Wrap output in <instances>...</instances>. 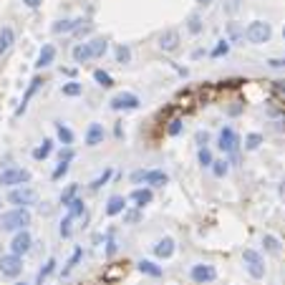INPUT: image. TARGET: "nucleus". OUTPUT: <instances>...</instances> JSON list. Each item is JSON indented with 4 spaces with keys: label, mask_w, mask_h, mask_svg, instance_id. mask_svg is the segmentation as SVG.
Here are the masks:
<instances>
[{
    "label": "nucleus",
    "mask_w": 285,
    "mask_h": 285,
    "mask_svg": "<svg viewBox=\"0 0 285 285\" xmlns=\"http://www.w3.org/2000/svg\"><path fill=\"white\" fill-rule=\"evenodd\" d=\"M31 225V212L28 207H13L0 214V230L3 232H20Z\"/></svg>",
    "instance_id": "f257e3e1"
},
{
    "label": "nucleus",
    "mask_w": 285,
    "mask_h": 285,
    "mask_svg": "<svg viewBox=\"0 0 285 285\" xmlns=\"http://www.w3.org/2000/svg\"><path fill=\"white\" fill-rule=\"evenodd\" d=\"M270 36H273V28H270V23H265V20H252V23L245 28V38H248V43H252V46L268 43Z\"/></svg>",
    "instance_id": "f03ea898"
},
{
    "label": "nucleus",
    "mask_w": 285,
    "mask_h": 285,
    "mask_svg": "<svg viewBox=\"0 0 285 285\" xmlns=\"http://www.w3.org/2000/svg\"><path fill=\"white\" fill-rule=\"evenodd\" d=\"M31 182V172L20 167H8L0 172V184L3 187H23Z\"/></svg>",
    "instance_id": "7ed1b4c3"
},
{
    "label": "nucleus",
    "mask_w": 285,
    "mask_h": 285,
    "mask_svg": "<svg viewBox=\"0 0 285 285\" xmlns=\"http://www.w3.org/2000/svg\"><path fill=\"white\" fill-rule=\"evenodd\" d=\"M36 200H38V194H36V189L33 187H13L10 189V194H8V202L10 205H15V207H31V205H36Z\"/></svg>",
    "instance_id": "20e7f679"
},
{
    "label": "nucleus",
    "mask_w": 285,
    "mask_h": 285,
    "mask_svg": "<svg viewBox=\"0 0 285 285\" xmlns=\"http://www.w3.org/2000/svg\"><path fill=\"white\" fill-rule=\"evenodd\" d=\"M243 262H245V268H248V273L255 278V280H260V278H265V260H262V255L257 252V250H245L243 252Z\"/></svg>",
    "instance_id": "39448f33"
},
{
    "label": "nucleus",
    "mask_w": 285,
    "mask_h": 285,
    "mask_svg": "<svg viewBox=\"0 0 285 285\" xmlns=\"http://www.w3.org/2000/svg\"><path fill=\"white\" fill-rule=\"evenodd\" d=\"M0 273H3V278H18L23 273V257L15 255V252L3 255L0 257Z\"/></svg>",
    "instance_id": "423d86ee"
},
{
    "label": "nucleus",
    "mask_w": 285,
    "mask_h": 285,
    "mask_svg": "<svg viewBox=\"0 0 285 285\" xmlns=\"http://www.w3.org/2000/svg\"><path fill=\"white\" fill-rule=\"evenodd\" d=\"M139 96L137 94H129V91H121L116 94L111 101H108V106L114 108V111H134V108H139Z\"/></svg>",
    "instance_id": "0eeeda50"
},
{
    "label": "nucleus",
    "mask_w": 285,
    "mask_h": 285,
    "mask_svg": "<svg viewBox=\"0 0 285 285\" xmlns=\"http://www.w3.org/2000/svg\"><path fill=\"white\" fill-rule=\"evenodd\" d=\"M217 146H220L225 154H237V149H240V137H237V131H235L232 126H225V129L220 131Z\"/></svg>",
    "instance_id": "6e6552de"
},
{
    "label": "nucleus",
    "mask_w": 285,
    "mask_h": 285,
    "mask_svg": "<svg viewBox=\"0 0 285 285\" xmlns=\"http://www.w3.org/2000/svg\"><path fill=\"white\" fill-rule=\"evenodd\" d=\"M31 245H33L31 232H28V230H20V232H15L13 243H10V252H15V255L23 257L26 252H31Z\"/></svg>",
    "instance_id": "1a4fd4ad"
},
{
    "label": "nucleus",
    "mask_w": 285,
    "mask_h": 285,
    "mask_svg": "<svg viewBox=\"0 0 285 285\" xmlns=\"http://www.w3.org/2000/svg\"><path fill=\"white\" fill-rule=\"evenodd\" d=\"M40 86H43V78H40V76H33V78H31V83H28V89H26V94H23V101H20L18 111H15V116H23V114H26V108H28L31 99L38 94V89H40Z\"/></svg>",
    "instance_id": "9d476101"
},
{
    "label": "nucleus",
    "mask_w": 285,
    "mask_h": 285,
    "mask_svg": "<svg viewBox=\"0 0 285 285\" xmlns=\"http://www.w3.org/2000/svg\"><path fill=\"white\" fill-rule=\"evenodd\" d=\"M189 278H192L194 283L205 285V283H212V280L217 278V270H214L212 265H192V270H189Z\"/></svg>",
    "instance_id": "9b49d317"
},
{
    "label": "nucleus",
    "mask_w": 285,
    "mask_h": 285,
    "mask_svg": "<svg viewBox=\"0 0 285 285\" xmlns=\"http://www.w3.org/2000/svg\"><path fill=\"white\" fill-rule=\"evenodd\" d=\"M129 200L134 202L137 210H142V207L151 205V200H154V192H151V187H137L134 192L129 194Z\"/></svg>",
    "instance_id": "f8f14e48"
},
{
    "label": "nucleus",
    "mask_w": 285,
    "mask_h": 285,
    "mask_svg": "<svg viewBox=\"0 0 285 285\" xmlns=\"http://www.w3.org/2000/svg\"><path fill=\"white\" fill-rule=\"evenodd\" d=\"M159 48L167 51V53L177 51V48H179V31H174V28L164 31V33L159 36Z\"/></svg>",
    "instance_id": "ddd939ff"
},
{
    "label": "nucleus",
    "mask_w": 285,
    "mask_h": 285,
    "mask_svg": "<svg viewBox=\"0 0 285 285\" xmlns=\"http://www.w3.org/2000/svg\"><path fill=\"white\" fill-rule=\"evenodd\" d=\"M104 137H106V131H104L101 124H89V129H86V146L104 144Z\"/></svg>",
    "instance_id": "4468645a"
},
{
    "label": "nucleus",
    "mask_w": 285,
    "mask_h": 285,
    "mask_svg": "<svg viewBox=\"0 0 285 285\" xmlns=\"http://www.w3.org/2000/svg\"><path fill=\"white\" fill-rule=\"evenodd\" d=\"M53 58H56V46H51V43H46V46L40 48V53H38L36 69H38V71H40V69H48V66L53 63Z\"/></svg>",
    "instance_id": "2eb2a0df"
},
{
    "label": "nucleus",
    "mask_w": 285,
    "mask_h": 285,
    "mask_svg": "<svg viewBox=\"0 0 285 285\" xmlns=\"http://www.w3.org/2000/svg\"><path fill=\"white\" fill-rule=\"evenodd\" d=\"M154 255H157V257H162V260L172 257V255H174V240H172V237H162V240H157V245H154Z\"/></svg>",
    "instance_id": "dca6fc26"
},
{
    "label": "nucleus",
    "mask_w": 285,
    "mask_h": 285,
    "mask_svg": "<svg viewBox=\"0 0 285 285\" xmlns=\"http://www.w3.org/2000/svg\"><path fill=\"white\" fill-rule=\"evenodd\" d=\"M81 26V20H71V18H63V20H56V23L51 26V31L56 33V36H61V33H76V28Z\"/></svg>",
    "instance_id": "f3484780"
},
{
    "label": "nucleus",
    "mask_w": 285,
    "mask_h": 285,
    "mask_svg": "<svg viewBox=\"0 0 285 285\" xmlns=\"http://www.w3.org/2000/svg\"><path fill=\"white\" fill-rule=\"evenodd\" d=\"M126 210V200L121 194H114V197H108V202H106V214L108 217H116Z\"/></svg>",
    "instance_id": "a211bd4d"
},
{
    "label": "nucleus",
    "mask_w": 285,
    "mask_h": 285,
    "mask_svg": "<svg viewBox=\"0 0 285 285\" xmlns=\"http://www.w3.org/2000/svg\"><path fill=\"white\" fill-rule=\"evenodd\" d=\"M167 182H169V177H167V172H162V169H149L146 179H144V184H149V187H164Z\"/></svg>",
    "instance_id": "6ab92c4d"
},
{
    "label": "nucleus",
    "mask_w": 285,
    "mask_h": 285,
    "mask_svg": "<svg viewBox=\"0 0 285 285\" xmlns=\"http://www.w3.org/2000/svg\"><path fill=\"white\" fill-rule=\"evenodd\" d=\"M71 56H73L76 63H89V61L94 58V56H91V48H89V43H78V46H73Z\"/></svg>",
    "instance_id": "aec40b11"
},
{
    "label": "nucleus",
    "mask_w": 285,
    "mask_h": 285,
    "mask_svg": "<svg viewBox=\"0 0 285 285\" xmlns=\"http://www.w3.org/2000/svg\"><path fill=\"white\" fill-rule=\"evenodd\" d=\"M13 40H15V33H13V28H10V26H5V28H0V56H3V53H8V51H10V46H13Z\"/></svg>",
    "instance_id": "412c9836"
},
{
    "label": "nucleus",
    "mask_w": 285,
    "mask_h": 285,
    "mask_svg": "<svg viewBox=\"0 0 285 285\" xmlns=\"http://www.w3.org/2000/svg\"><path fill=\"white\" fill-rule=\"evenodd\" d=\"M56 134H58V142H61L63 146H71V144H73V131L66 126L63 121H56Z\"/></svg>",
    "instance_id": "4be33fe9"
},
{
    "label": "nucleus",
    "mask_w": 285,
    "mask_h": 285,
    "mask_svg": "<svg viewBox=\"0 0 285 285\" xmlns=\"http://www.w3.org/2000/svg\"><path fill=\"white\" fill-rule=\"evenodd\" d=\"M89 48H91L94 58H104V53L108 51V40L106 38H91L89 40Z\"/></svg>",
    "instance_id": "5701e85b"
},
{
    "label": "nucleus",
    "mask_w": 285,
    "mask_h": 285,
    "mask_svg": "<svg viewBox=\"0 0 285 285\" xmlns=\"http://www.w3.org/2000/svg\"><path fill=\"white\" fill-rule=\"evenodd\" d=\"M139 273L144 275H151V278H162V268L157 265V262H151V260H139Z\"/></svg>",
    "instance_id": "b1692460"
},
{
    "label": "nucleus",
    "mask_w": 285,
    "mask_h": 285,
    "mask_svg": "<svg viewBox=\"0 0 285 285\" xmlns=\"http://www.w3.org/2000/svg\"><path fill=\"white\" fill-rule=\"evenodd\" d=\"M227 40H230V43L245 40V28L240 26V23H227Z\"/></svg>",
    "instance_id": "393cba45"
},
{
    "label": "nucleus",
    "mask_w": 285,
    "mask_h": 285,
    "mask_svg": "<svg viewBox=\"0 0 285 285\" xmlns=\"http://www.w3.org/2000/svg\"><path fill=\"white\" fill-rule=\"evenodd\" d=\"M51 151H53V142H51V139H43V144L33 149V159H38V162H40V159H48Z\"/></svg>",
    "instance_id": "a878e982"
},
{
    "label": "nucleus",
    "mask_w": 285,
    "mask_h": 285,
    "mask_svg": "<svg viewBox=\"0 0 285 285\" xmlns=\"http://www.w3.org/2000/svg\"><path fill=\"white\" fill-rule=\"evenodd\" d=\"M81 91H83V86H81L78 81H69V83L61 86V94H63V96H71V99H73V96H81Z\"/></svg>",
    "instance_id": "bb28decb"
},
{
    "label": "nucleus",
    "mask_w": 285,
    "mask_h": 285,
    "mask_svg": "<svg viewBox=\"0 0 285 285\" xmlns=\"http://www.w3.org/2000/svg\"><path fill=\"white\" fill-rule=\"evenodd\" d=\"M66 207H69V214L73 217V220H76V217H83V214H86V207H83V200H81V197H76V200H71V202L66 205Z\"/></svg>",
    "instance_id": "cd10ccee"
},
{
    "label": "nucleus",
    "mask_w": 285,
    "mask_h": 285,
    "mask_svg": "<svg viewBox=\"0 0 285 285\" xmlns=\"http://www.w3.org/2000/svg\"><path fill=\"white\" fill-rule=\"evenodd\" d=\"M94 81H96L99 86H104V89H111V86H114L111 73H106V71H101V69H96V71H94Z\"/></svg>",
    "instance_id": "c85d7f7f"
},
{
    "label": "nucleus",
    "mask_w": 285,
    "mask_h": 285,
    "mask_svg": "<svg viewBox=\"0 0 285 285\" xmlns=\"http://www.w3.org/2000/svg\"><path fill=\"white\" fill-rule=\"evenodd\" d=\"M227 53H230V40H227V38L217 40V46L210 51V56H212V58H222V56H227Z\"/></svg>",
    "instance_id": "c756f323"
},
{
    "label": "nucleus",
    "mask_w": 285,
    "mask_h": 285,
    "mask_svg": "<svg viewBox=\"0 0 285 285\" xmlns=\"http://www.w3.org/2000/svg\"><path fill=\"white\" fill-rule=\"evenodd\" d=\"M76 194H78V184H69L63 192H61V205L66 207L71 200H76Z\"/></svg>",
    "instance_id": "7c9ffc66"
},
{
    "label": "nucleus",
    "mask_w": 285,
    "mask_h": 285,
    "mask_svg": "<svg viewBox=\"0 0 285 285\" xmlns=\"http://www.w3.org/2000/svg\"><path fill=\"white\" fill-rule=\"evenodd\" d=\"M114 56H116V63H121V66H124V63H129V61H131V48L121 43V46H116Z\"/></svg>",
    "instance_id": "2f4dec72"
},
{
    "label": "nucleus",
    "mask_w": 285,
    "mask_h": 285,
    "mask_svg": "<svg viewBox=\"0 0 285 285\" xmlns=\"http://www.w3.org/2000/svg\"><path fill=\"white\" fill-rule=\"evenodd\" d=\"M53 270H56V260L51 257V260L46 262V265H43V268L38 270V280H36V283H38V285H43V280H46V278H48Z\"/></svg>",
    "instance_id": "473e14b6"
},
{
    "label": "nucleus",
    "mask_w": 285,
    "mask_h": 285,
    "mask_svg": "<svg viewBox=\"0 0 285 285\" xmlns=\"http://www.w3.org/2000/svg\"><path fill=\"white\" fill-rule=\"evenodd\" d=\"M111 174H114V169H104V174H99V177H96V179H94L89 187H91L94 192H96V189H101V187H104L108 179H111Z\"/></svg>",
    "instance_id": "72a5a7b5"
},
{
    "label": "nucleus",
    "mask_w": 285,
    "mask_h": 285,
    "mask_svg": "<svg viewBox=\"0 0 285 285\" xmlns=\"http://www.w3.org/2000/svg\"><path fill=\"white\" fill-rule=\"evenodd\" d=\"M262 142H265V139H262V134H248V137H245V149H248V151H255V149H260Z\"/></svg>",
    "instance_id": "f704fd0d"
},
{
    "label": "nucleus",
    "mask_w": 285,
    "mask_h": 285,
    "mask_svg": "<svg viewBox=\"0 0 285 285\" xmlns=\"http://www.w3.org/2000/svg\"><path fill=\"white\" fill-rule=\"evenodd\" d=\"M197 162H200L202 167H212V162H214V157H212V151H210L207 146H202L200 151H197Z\"/></svg>",
    "instance_id": "c9c22d12"
},
{
    "label": "nucleus",
    "mask_w": 285,
    "mask_h": 285,
    "mask_svg": "<svg viewBox=\"0 0 285 285\" xmlns=\"http://www.w3.org/2000/svg\"><path fill=\"white\" fill-rule=\"evenodd\" d=\"M262 245H265V250L273 252V255L280 252V243H278V237H273V235H265V237H262Z\"/></svg>",
    "instance_id": "e433bc0d"
},
{
    "label": "nucleus",
    "mask_w": 285,
    "mask_h": 285,
    "mask_svg": "<svg viewBox=\"0 0 285 285\" xmlns=\"http://www.w3.org/2000/svg\"><path fill=\"white\" fill-rule=\"evenodd\" d=\"M187 28H189V33H194V36H197V33H202V18L197 15V13L189 15V18H187Z\"/></svg>",
    "instance_id": "4c0bfd02"
},
{
    "label": "nucleus",
    "mask_w": 285,
    "mask_h": 285,
    "mask_svg": "<svg viewBox=\"0 0 285 285\" xmlns=\"http://www.w3.org/2000/svg\"><path fill=\"white\" fill-rule=\"evenodd\" d=\"M81 257H83V248H76V250H73V255H71V260H69V265L63 268V275H69V273L78 265V260H81Z\"/></svg>",
    "instance_id": "58836bf2"
},
{
    "label": "nucleus",
    "mask_w": 285,
    "mask_h": 285,
    "mask_svg": "<svg viewBox=\"0 0 285 285\" xmlns=\"http://www.w3.org/2000/svg\"><path fill=\"white\" fill-rule=\"evenodd\" d=\"M212 172H214V177H225V174L230 172V164L225 159H214L212 162Z\"/></svg>",
    "instance_id": "ea45409f"
},
{
    "label": "nucleus",
    "mask_w": 285,
    "mask_h": 285,
    "mask_svg": "<svg viewBox=\"0 0 285 285\" xmlns=\"http://www.w3.org/2000/svg\"><path fill=\"white\" fill-rule=\"evenodd\" d=\"M116 255V240H114V230L106 232V257H114Z\"/></svg>",
    "instance_id": "a19ab883"
},
{
    "label": "nucleus",
    "mask_w": 285,
    "mask_h": 285,
    "mask_svg": "<svg viewBox=\"0 0 285 285\" xmlns=\"http://www.w3.org/2000/svg\"><path fill=\"white\" fill-rule=\"evenodd\" d=\"M167 134L169 137H179L182 134V119H172L169 126H167Z\"/></svg>",
    "instance_id": "79ce46f5"
},
{
    "label": "nucleus",
    "mask_w": 285,
    "mask_h": 285,
    "mask_svg": "<svg viewBox=\"0 0 285 285\" xmlns=\"http://www.w3.org/2000/svg\"><path fill=\"white\" fill-rule=\"evenodd\" d=\"M71 225H73V217L71 214H66V220L61 222V237H71Z\"/></svg>",
    "instance_id": "37998d69"
},
{
    "label": "nucleus",
    "mask_w": 285,
    "mask_h": 285,
    "mask_svg": "<svg viewBox=\"0 0 285 285\" xmlns=\"http://www.w3.org/2000/svg\"><path fill=\"white\" fill-rule=\"evenodd\" d=\"M69 167H71V162H58V167L53 169V174H51V179H61L66 172H69Z\"/></svg>",
    "instance_id": "c03bdc74"
},
{
    "label": "nucleus",
    "mask_w": 285,
    "mask_h": 285,
    "mask_svg": "<svg viewBox=\"0 0 285 285\" xmlns=\"http://www.w3.org/2000/svg\"><path fill=\"white\" fill-rule=\"evenodd\" d=\"M71 159H73V149L71 146H63L58 151V162H71Z\"/></svg>",
    "instance_id": "a18cd8bd"
},
{
    "label": "nucleus",
    "mask_w": 285,
    "mask_h": 285,
    "mask_svg": "<svg viewBox=\"0 0 285 285\" xmlns=\"http://www.w3.org/2000/svg\"><path fill=\"white\" fill-rule=\"evenodd\" d=\"M194 142L200 144V149H202V146H207V142H210V134H207V131H197V134H194Z\"/></svg>",
    "instance_id": "49530a36"
},
{
    "label": "nucleus",
    "mask_w": 285,
    "mask_h": 285,
    "mask_svg": "<svg viewBox=\"0 0 285 285\" xmlns=\"http://www.w3.org/2000/svg\"><path fill=\"white\" fill-rule=\"evenodd\" d=\"M146 172H149V169H137L134 174H131V182H134V184L144 182V179H146Z\"/></svg>",
    "instance_id": "de8ad7c7"
},
{
    "label": "nucleus",
    "mask_w": 285,
    "mask_h": 285,
    "mask_svg": "<svg viewBox=\"0 0 285 285\" xmlns=\"http://www.w3.org/2000/svg\"><path fill=\"white\" fill-rule=\"evenodd\" d=\"M137 220H139V210H131V212L124 210V222H137Z\"/></svg>",
    "instance_id": "09e8293b"
},
{
    "label": "nucleus",
    "mask_w": 285,
    "mask_h": 285,
    "mask_svg": "<svg viewBox=\"0 0 285 285\" xmlns=\"http://www.w3.org/2000/svg\"><path fill=\"white\" fill-rule=\"evenodd\" d=\"M268 66L270 69H285V58H270Z\"/></svg>",
    "instance_id": "8fccbe9b"
},
{
    "label": "nucleus",
    "mask_w": 285,
    "mask_h": 285,
    "mask_svg": "<svg viewBox=\"0 0 285 285\" xmlns=\"http://www.w3.org/2000/svg\"><path fill=\"white\" fill-rule=\"evenodd\" d=\"M237 8H240V0H227V5H225V10H227V13H235Z\"/></svg>",
    "instance_id": "3c124183"
},
{
    "label": "nucleus",
    "mask_w": 285,
    "mask_h": 285,
    "mask_svg": "<svg viewBox=\"0 0 285 285\" xmlns=\"http://www.w3.org/2000/svg\"><path fill=\"white\" fill-rule=\"evenodd\" d=\"M23 3H26L28 8H40V3H43V0H23Z\"/></svg>",
    "instance_id": "603ef678"
},
{
    "label": "nucleus",
    "mask_w": 285,
    "mask_h": 285,
    "mask_svg": "<svg viewBox=\"0 0 285 285\" xmlns=\"http://www.w3.org/2000/svg\"><path fill=\"white\" fill-rule=\"evenodd\" d=\"M275 89H278L280 94H285V81H275Z\"/></svg>",
    "instance_id": "864d4df0"
},
{
    "label": "nucleus",
    "mask_w": 285,
    "mask_h": 285,
    "mask_svg": "<svg viewBox=\"0 0 285 285\" xmlns=\"http://www.w3.org/2000/svg\"><path fill=\"white\" fill-rule=\"evenodd\" d=\"M202 56H205V51H202V48H197V51L192 53V58H202Z\"/></svg>",
    "instance_id": "5fc2aeb1"
},
{
    "label": "nucleus",
    "mask_w": 285,
    "mask_h": 285,
    "mask_svg": "<svg viewBox=\"0 0 285 285\" xmlns=\"http://www.w3.org/2000/svg\"><path fill=\"white\" fill-rule=\"evenodd\" d=\"M197 5H210V3H214V0H194Z\"/></svg>",
    "instance_id": "6e6d98bb"
},
{
    "label": "nucleus",
    "mask_w": 285,
    "mask_h": 285,
    "mask_svg": "<svg viewBox=\"0 0 285 285\" xmlns=\"http://www.w3.org/2000/svg\"><path fill=\"white\" fill-rule=\"evenodd\" d=\"M15 285H28V283H15Z\"/></svg>",
    "instance_id": "4d7b16f0"
},
{
    "label": "nucleus",
    "mask_w": 285,
    "mask_h": 285,
    "mask_svg": "<svg viewBox=\"0 0 285 285\" xmlns=\"http://www.w3.org/2000/svg\"><path fill=\"white\" fill-rule=\"evenodd\" d=\"M283 40H285V28H283Z\"/></svg>",
    "instance_id": "13d9d810"
},
{
    "label": "nucleus",
    "mask_w": 285,
    "mask_h": 285,
    "mask_svg": "<svg viewBox=\"0 0 285 285\" xmlns=\"http://www.w3.org/2000/svg\"><path fill=\"white\" fill-rule=\"evenodd\" d=\"M0 207H3V200H0Z\"/></svg>",
    "instance_id": "bf43d9fd"
}]
</instances>
